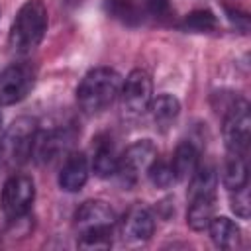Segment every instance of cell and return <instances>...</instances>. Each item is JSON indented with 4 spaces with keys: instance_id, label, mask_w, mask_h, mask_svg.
Masks as SVG:
<instances>
[{
    "instance_id": "6da1fadb",
    "label": "cell",
    "mask_w": 251,
    "mask_h": 251,
    "mask_svg": "<svg viewBox=\"0 0 251 251\" xmlns=\"http://www.w3.org/2000/svg\"><path fill=\"white\" fill-rule=\"evenodd\" d=\"M122 82V75L110 67L90 69L76 86V102L80 110L88 116L104 112L120 96Z\"/></svg>"
},
{
    "instance_id": "7a4b0ae2",
    "label": "cell",
    "mask_w": 251,
    "mask_h": 251,
    "mask_svg": "<svg viewBox=\"0 0 251 251\" xmlns=\"http://www.w3.org/2000/svg\"><path fill=\"white\" fill-rule=\"evenodd\" d=\"M47 31V8L41 0H25L10 25L8 45L16 55H29Z\"/></svg>"
},
{
    "instance_id": "3957f363",
    "label": "cell",
    "mask_w": 251,
    "mask_h": 251,
    "mask_svg": "<svg viewBox=\"0 0 251 251\" xmlns=\"http://www.w3.org/2000/svg\"><path fill=\"white\" fill-rule=\"evenodd\" d=\"M37 122L29 116L16 118L0 137V159L4 167L18 169L33 157Z\"/></svg>"
},
{
    "instance_id": "277c9868",
    "label": "cell",
    "mask_w": 251,
    "mask_h": 251,
    "mask_svg": "<svg viewBox=\"0 0 251 251\" xmlns=\"http://www.w3.org/2000/svg\"><path fill=\"white\" fill-rule=\"evenodd\" d=\"M222 135L227 153H243L251 139V114L249 104L243 98H235L227 108L222 124Z\"/></svg>"
},
{
    "instance_id": "5b68a950",
    "label": "cell",
    "mask_w": 251,
    "mask_h": 251,
    "mask_svg": "<svg viewBox=\"0 0 251 251\" xmlns=\"http://www.w3.org/2000/svg\"><path fill=\"white\" fill-rule=\"evenodd\" d=\"M155 159H157V145L151 139H137L120 155L114 176H118V180L124 186H133L139 180L141 173H145Z\"/></svg>"
},
{
    "instance_id": "8992f818",
    "label": "cell",
    "mask_w": 251,
    "mask_h": 251,
    "mask_svg": "<svg viewBox=\"0 0 251 251\" xmlns=\"http://www.w3.org/2000/svg\"><path fill=\"white\" fill-rule=\"evenodd\" d=\"M75 139H76V131L71 126H59L45 131L37 129L33 143V159L39 165H53L55 161L71 153Z\"/></svg>"
},
{
    "instance_id": "52a82bcc",
    "label": "cell",
    "mask_w": 251,
    "mask_h": 251,
    "mask_svg": "<svg viewBox=\"0 0 251 251\" xmlns=\"http://www.w3.org/2000/svg\"><path fill=\"white\" fill-rule=\"evenodd\" d=\"M35 198V184L33 178L27 175H12L4 186H2V194H0V208L4 212V216L8 220L24 216L29 212L31 204Z\"/></svg>"
},
{
    "instance_id": "ba28073f",
    "label": "cell",
    "mask_w": 251,
    "mask_h": 251,
    "mask_svg": "<svg viewBox=\"0 0 251 251\" xmlns=\"http://www.w3.org/2000/svg\"><path fill=\"white\" fill-rule=\"evenodd\" d=\"M120 98H122V108L127 116L145 114L153 100V82L149 73L143 69L131 71L122 82Z\"/></svg>"
},
{
    "instance_id": "9c48e42d",
    "label": "cell",
    "mask_w": 251,
    "mask_h": 251,
    "mask_svg": "<svg viewBox=\"0 0 251 251\" xmlns=\"http://www.w3.org/2000/svg\"><path fill=\"white\" fill-rule=\"evenodd\" d=\"M35 73L29 65L14 63L0 73V106H12L24 100L33 88Z\"/></svg>"
},
{
    "instance_id": "30bf717a",
    "label": "cell",
    "mask_w": 251,
    "mask_h": 251,
    "mask_svg": "<svg viewBox=\"0 0 251 251\" xmlns=\"http://www.w3.org/2000/svg\"><path fill=\"white\" fill-rule=\"evenodd\" d=\"M155 231V216L149 206L133 204L122 218L120 233L127 245H143L151 239Z\"/></svg>"
},
{
    "instance_id": "8fae6325",
    "label": "cell",
    "mask_w": 251,
    "mask_h": 251,
    "mask_svg": "<svg viewBox=\"0 0 251 251\" xmlns=\"http://www.w3.org/2000/svg\"><path fill=\"white\" fill-rule=\"evenodd\" d=\"M116 224V214L104 200H86L75 212V227L78 235L94 231H112Z\"/></svg>"
},
{
    "instance_id": "7c38bea8",
    "label": "cell",
    "mask_w": 251,
    "mask_h": 251,
    "mask_svg": "<svg viewBox=\"0 0 251 251\" xmlns=\"http://www.w3.org/2000/svg\"><path fill=\"white\" fill-rule=\"evenodd\" d=\"M88 175H90V163H88L86 153L71 151L65 157V163H63L59 176H57L59 188L63 192H78L86 184Z\"/></svg>"
},
{
    "instance_id": "4fadbf2b",
    "label": "cell",
    "mask_w": 251,
    "mask_h": 251,
    "mask_svg": "<svg viewBox=\"0 0 251 251\" xmlns=\"http://www.w3.org/2000/svg\"><path fill=\"white\" fill-rule=\"evenodd\" d=\"M92 171L100 178H110L116 175L120 155L116 151V145L112 137L108 135H98L92 143Z\"/></svg>"
},
{
    "instance_id": "5bb4252c",
    "label": "cell",
    "mask_w": 251,
    "mask_h": 251,
    "mask_svg": "<svg viewBox=\"0 0 251 251\" xmlns=\"http://www.w3.org/2000/svg\"><path fill=\"white\" fill-rule=\"evenodd\" d=\"M102 8L108 18L127 27H137L145 20V8L137 0H102Z\"/></svg>"
},
{
    "instance_id": "9a60e30c",
    "label": "cell",
    "mask_w": 251,
    "mask_h": 251,
    "mask_svg": "<svg viewBox=\"0 0 251 251\" xmlns=\"http://www.w3.org/2000/svg\"><path fill=\"white\" fill-rule=\"evenodd\" d=\"M171 167L175 171V178L176 180H190V176L200 167V151H198V147L188 139L180 141L176 145L175 153H173Z\"/></svg>"
},
{
    "instance_id": "2e32d148",
    "label": "cell",
    "mask_w": 251,
    "mask_h": 251,
    "mask_svg": "<svg viewBox=\"0 0 251 251\" xmlns=\"http://www.w3.org/2000/svg\"><path fill=\"white\" fill-rule=\"evenodd\" d=\"M216 216V194H202L188 198L186 224L194 231H204Z\"/></svg>"
},
{
    "instance_id": "e0dca14e",
    "label": "cell",
    "mask_w": 251,
    "mask_h": 251,
    "mask_svg": "<svg viewBox=\"0 0 251 251\" xmlns=\"http://www.w3.org/2000/svg\"><path fill=\"white\" fill-rule=\"evenodd\" d=\"M210 231V239L220 249H235L241 243V229L239 226L226 218V216H214L212 222L206 227Z\"/></svg>"
},
{
    "instance_id": "ac0fdd59",
    "label": "cell",
    "mask_w": 251,
    "mask_h": 251,
    "mask_svg": "<svg viewBox=\"0 0 251 251\" xmlns=\"http://www.w3.org/2000/svg\"><path fill=\"white\" fill-rule=\"evenodd\" d=\"M151 112V118H153V124L161 129V131H167L178 118L180 114V102L176 96L173 94H159L151 100L149 104V110Z\"/></svg>"
},
{
    "instance_id": "d6986e66",
    "label": "cell",
    "mask_w": 251,
    "mask_h": 251,
    "mask_svg": "<svg viewBox=\"0 0 251 251\" xmlns=\"http://www.w3.org/2000/svg\"><path fill=\"white\" fill-rule=\"evenodd\" d=\"M247 161L243 153H227V159L222 167V184L227 190H237L241 186H247Z\"/></svg>"
},
{
    "instance_id": "ffe728a7",
    "label": "cell",
    "mask_w": 251,
    "mask_h": 251,
    "mask_svg": "<svg viewBox=\"0 0 251 251\" xmlns=\"http://www.w3.org/2000/svg\"><path fill=\"white\" fill-rule=\"evenodd\" d=\"M216 188H218V173L212 165H204V167H198L196 173L190 176L186 196L192 198L202 194H216Z\"/></svg>"
},
{
    "instance_id": "44dd1931",
    "label": "cell",
    "mask_w": 251,
    "mask_h": 251,
    "mask_svg": "<svg viewBox=\"0 0 251 251\" xmlns=\"http://www.w3.org/2000/svg\"><path fill=\"white\" fill-rule=\"evenodd\" d=\"M218 27V18L212 10H194L184 16L180 22V29L190 33H208Z\"/></svg>"
},
{
    "instance_id": "7402d4cb",
    "label": "cell",
    "mask_w": 251,
    "mask_h": 251,
    "mask_svg": "<svg viewBox=\"0 0 251 251\" xmlns=\"http://www.w3.org/2000/svg\"><path fill=\"white\" fill-rule=\"evenodd\" d=\"M145 173H147V176H149V180H151V184L155 188H169V186H173L176 182L171 163L161 161V159H155Z\"/></svg>"
},
{
    "instance_id": "603a6c76",
    "label": "cell",
    "mask_w": 251,
    "mask_h": 251,
    "mask_svg": "<svg viewBox=\"0 0 251 251\" xmlns=\"http://www.w3.org/2000/svg\"><path fill=\"white\" fill-rule=\"evenodd\" d=\"M229 204H231V212L241 218L247 220L249 212H251V200H249V188L241 186L237 190H229Z\"/></svg>"
},
{
    "instance_id": "cb8c5ba5",
    "label": "cell",
    "mask_w": 251,
    "mask_h": 251,
    "mask_svg": "<svg viewBox=\"0 0 251 251\" xmlns=\"http://www.w3.org/2000/svg\"><path fill=\"white\" fill-rule=\"evenodd\" d=\"M76 245L80 249H110L112 245V231H94L78 235Z\"/></svg>"
},
{
    "instance_id": "d4e9b609",
    "label": "cell",
    "mask_w": 251,
    "mask_h": 251,
    "mask_svg": "<svg viewBox=\"0 0 251 251\" xmlns=\"http://www.w3.org/2000/svg\"><path fill=\"white\" fill-rule=\"evenodd\" d=\"M141 4L155 18H165L171 12V0H141Z\"/></svg>"
},
{
    "instance_id": "484cf974",
    "label": "cell",
    "mask_w": 251,
    "mask_h": 251,
    "mask_svg": "<svg viewBox=\"0 0 251 251\" xmlns=\"http://www.w3.org/2000/svg\"><path fill=\"white\" fill-rule=\"evenodd\" d=\"M226 12H227L229 20H231V22H235V25H237V27H241L243 31H247V27H249V18H247V14H239L237 10L233 12V10H229V8H226Z\"/></svg>"
},
{
    "instance_id": "4316f807",
    "label": "cell",
    "mask_w": 251,
    "mask_h": 251,
    "mask_svg": "<svg viewBox=\"0 0 251 251\" xmlns=\"http://www.w3.org/2000/svg\"><path fill=\"white\" fill-rule=\"evenodd\" d=\"M0 126H2V116H0Z\"/></svg>"
}]
</instances>
